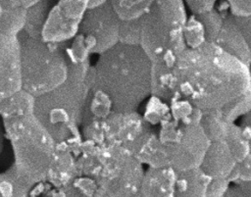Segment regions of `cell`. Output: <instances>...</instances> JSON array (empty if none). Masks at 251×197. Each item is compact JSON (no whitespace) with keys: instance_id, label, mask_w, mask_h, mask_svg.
Returning <instances> with one entry per match:
<instances>
[{"instance_id":"cell-1","label":"cell","mask_w":251,"mask_h":197,"mask_svg":"<svg viewBox=\"0 0 251 197\" xmlns=\"http://www.w3.org/2000/svg\"><path fill=\"white\" fill-rule=\"evenodd\" d=\"M179 98L220 110L251 86V67L214 42L186 48L173 64Z\"/></svg>"},{"instance_id":"cell-2","label":"cell","mask_w":251,"mask_h":197,"mask_svg":"<svg viewBox=\"0 0 251 197\" xmlns=\"http://www.w3.org/2000/svg\"><path fill=\"white\" fill-rule=\"evenodd\" d=\"M92 68V86L109 97L113 112L136 111L151 96L152 62L140 45L118 43L99 55Z\"/></svg>"},{"instance_id":"cell-3","label":"cell","mask_w":251,"mask_h":197,"mask_svg":"<svg viewBox=\"0 0 251 197\" xmlns=\"http://www.w3.org/2000/svg\"><path fill=\"white\" fill-rule=\"evenodd\" d=\"M67 80L57 88L35 98L34 115L55 139L77 153L83 140L79 132L85 101L93 85L90 64L68 65Z\"/></svg>"},{"instance_id":"cell-4","label":"cell","mask_w":251,"mask_h":197,"mask_svg":"<svg viewBox=\"0 0 251 197\" xmlns=\"http://www.w3.org/2000/svg\"><path fill=\"white\" fill-rule=\"evenodd\" d=\"M78 175L96 180L109 197H130L140 190L143 165L125 146L83 139L76 154Z\"/></svg>"},{"instance_id":"cell-5","label":"cell","mask_w":251,"mask_h":197,"mask_svg":"<svg viewBox=\"0 0 251 197\" xmlns=\"http://www.w3.org/2000/svg\"><path fill=\"white\" fill-rule=\"evenodd\" d=\"M187 20L183 0H157L140 18V46L152 63L174 64L187 48L184 38Z\"/></svg>"},{"instance_id":"cell-6","label":"cell","mask_w":251,"mask_h":197,"mask_svg":"<svg viewBox=\"0 0 251 197\" xmlns=\"http://www.w3.org/2000/svg\"><path fill=\"white\" fill-rule=\"evenodd\" d=\"M14 155L12 164L29 187L44 181L56 152V141L35 115L4 122Z\"/></svg>"},{"instance_id":"cell-7","label":"cell","mask_w":251,"mask_h":197,"mask_svg":"<svg viewBox=\"0 0 251 197\" xmlns=\"http://www.w3.org/2000/svg\"><path fill=\"white\" fill-rule=\"evenodd\" d=\"M23 88L38 97L63 84L69 74L68 62L61 44L42 38L19 35Z\"/></svg>"},{"instance_id":"cell-8","label":"cell","mask_w":251,"mask_h":197,"mask_svg":"<svg viewBox=\"0 0 251 197\" xmlns=\"http://www.w3.org/2000/svg\"><path fill=\"white\" fill-rule=\"evenodd\" d=\"M158 133L172 168L185 171L201 167L211 144L201 123H184L171 118L160 125Z\"/></svg>"},{"instance_id":"cell-9","label":"cell","mask_w":251,"mask_h":197,"mask_svg":"<svg viewBox=\"0 0 251 197\" xmlns=\"http://www.w3.org/2000/svg\"><path fill=\"white\" fill-rule=\"evenodd\" d=\"M82 125V137L101 144H117L128 148L149 126L137 111L111 112L106 118Z\"/></svg>"},{"instance_id":"cell-10","label":"cell","mask_w":251,"mask_h":197,"mask_svg":"<svg viewBox=\"0 0 251 197\" xmlns=\"http://www.w3.org/2000/svg\"><path fill=\"white\" fill-rule=\"evenodd\" d=\"M121 22L109 1L101 6L87 9L78 34L83 38L90 54L101 55L119 43Z\"/></svg>"},{"instance_id":"cell-11","label":"cell","mask_w":251,"mask_h":197,"mask_svg":"<svg viewBox=\"0 0 251 197\" xmlns=\"http://www.w3.org/2000/svg\"><path fill=\"white\" fill-rule=\"evenodd\" d=\"M89 0H61L52 7L41 38L53 44L72 40L79 30Z\"/></svg>"},{"instance_id":"cell-12","label":"cell","mask_w":251,"mask_h":197,"mask_svg":"<svg viewBox=\"0 0 251 197\" xmlns=\"http://www.w3.org/2000/svg\"><path fill=\"white\" fill-rule=\"evenodd\" d=\"M22 88L19 36L0 32V102Z\"/></svg>"},{"instance_id":"cell-13","label":"cell","mask_w":251,"mask_h":197,"mask_svg":"<svg viewBox=\"0 0 251 197\" xmlns=\"http://www.w3.org/2000/svg\"><path fill=\"white\" fill-rule=\"evenodd\" d=\"M127 149L142 165H146L148 168L170 166L159 133L151 125Z\"/></svg>"},{"instance_id":"cell-14","label":"cell","mask_w":251,"mask_h":197,"mask_svg":"<svg viewBox=\"0 0 251 197\" xmlns=\"http://www.w3.org/2000/svg\"><path fill=\"white\" fill-rule=\"evenodd\" d=\"M214 43L251 67L249 43L235 18L229 13L226 14L224 24Z\"/></svg>"},{"instance_id":"cell-15","label":"cell","mask_w":251,"mask_h":197,"mask_svg":"<svg viewBox=\"0 0 251 197\" xmlns=\"http://www.w3.org/2000/svg\"><path fill=\"white\" fill-rule=\"evenodd\" d=\"M237 164L226 140L211 142L203 162L202 170L212 178H226L233 172Z\"/></svg>"},{"instance_id":"cell-16","label":"cell","mask_w":251,"mask_h":197,"mask_svg":"<svg viewBox=\"0 0 251 197\" xmlns=\"http://www.w3.org/2000/svg\"><path fill=\"white\" fill-rule=\"evenodd\" d=\"M76 176H78V171L75 153L66 146L57 145L45 180L56 187L65 188Z\"/></svg>"},{"instance_id":"cell-17","label":"cell","mask_w":251,"mask_h":197,"mask_svg":"<svg viewBox=\"0 0 251 197\" xmlns=\"http://www.w3.org/2000/svg\"><path fill=\"white\" fill-rule=\"evenodd\" d=\"M176 170L168 166L147 168L140 191L144 197H175Z\"/></svg>"},{"instance_id":"cell-18","label":"cell","mask_w":251,"mask_h":197,"mask_svg":"<svg viewBox=\"0 0 251 197\" xmlns=\"http://www.w3.org/2000/svg\"><path fill=\"white\" fill-rule=\"evenodd\" d=\"M212 179L201 167L176 171L175 197H207Z\"/></svg>"},{"instance_id":"cell-19","label":"cell","mask_w":251,"mask_h":197,"mask_svg":"<svg viewBox=\"0 0 251 197\" xmlns=\"http://www.w3.org/2000/svg\"><path fill=\"white\" fill-rule=\"evenodd\" d=\"M151 96L158 97L169 104L179 98L173 64L152 63Z\"/></svg>"},{"instance_id":"cell-20","label":"cell","mask_w":251,"mask_h":197,"mask_svg":"<svg viewBox=\"0 0 251 197\" xmlns=\"http://www.w3.org/2000/svg\"><path fill=\"white\" fill-rule=\"evenodd\" d=\"M35 96L22 88L0 102V116L10 122L34 115Z\"/></svg>"},{"instance_id":"cell-21","label":"cell","mask_w":251,"mask_h":197,"mask_svg":"<svg viewBox=\"0 0 251 197\" xmlns=\"http://www.w3.org/2000/svg\"><path fill=\"white\" fill-rule=\"evenodd\" d=\"M51 1L41 0L26 10V20L23 32L28 37L41 38L42 31L51 11Z\"/></svg>"},{"instance_id":"cell-22","label":"cell","mask_w":251,"mask_h":197,"mask_svg":"<svg viewBox=\"0 0 251 197\" xmlns=\"http://www.w3.org/2000/svg\"><path fill=\"white\" fill-rule=\"evenodd\" d=\"M230 123L224 118L221 110L203 112L201 124L211 142L226 140Z\"/></svg>"},{"instance_id":"cell-23","label":"cell","mask_w":251,"mask_h":197,"mask_svg":"<svg viewBox=\"0 0 251 197\" xmlns=\"http://www.w3.org/2000/svg\"><path fill=\"white\" fill-rule=\"evenodd\" d=\"M0 32L18 36L23 32L25 20L26 9L22 7H1Z\"/></svg>"},{"instance_id":"cell-24","label":"cell","mask_w":251,"mask_h":197,"mask_svg":"<svg viewBox=\"0 0 251 197\" xmlns=\"http://www.w3.org/2000/svg\"><path fill=\"white\" fill-rule=\"evenodd\" d=\"M30 188L21 179L13 165L0 172V197H28Z\"/></svg>"},{"instance_id":"cell-25","label":"cell","mask_w":251,"mask_h":197,"mask_svg":"<svg viewBox=\"0 0 251 197\" xmlns=\"http://www.w3.org/2000/svg\"><path fill=\"white\" fill-rule=\"evenodd\" d=\"M122 21L141 18L157 0H108Z\"/></svg>"},{"instance_id":"cell-26","label":"cell","mask_w":251,"mask_h":197,"mask_svg":"<svg viewBox=\"0 0 251 197\" xmlns=\"http://www.w3.org/2000/svg\"><path fill=\"white\" fill-rule=\"evenodd\" d=\"M65 189L69 197H109L96 180L84 175L76 176Z\"/></svg>"},{"instance_id":"cell-27","label":"cell","mask_w":251,"mask_h":197,"mask_svg":"<svg viewBox=\"0 0 251 197\" xmlns=\"http://www.w3.org/2000/svg\"><path fill=\"white\" fill-rule=\"evenodd\" d=\"M172 119L184 123H201L203 111L183 98H177L170 103Z\"/></svg>"},{"instance_id":"cell-28","label":"cell","mask_w":251,"mask_h":197,"mask_svg":"<svg viewBox=\"0 0 251 197\" xmlns=\"http://www.w3.org/2000/svg\"><path fill=\"white\" fill-rule=\"evenodd\" d=\"M220 110L226 121L230 123L238 122L242 117L251 112V86L243 94Z\"/></svg>"},{"instance_id":"cell-29","label":"cell","mask_w":251,"mask_h":197,"mask_svg":"<svg viewBox=\"0 0 251 197\" xmlns=\"http://www.w3.org/2000/svg\"><path fill=\"white\" fill-rule=\"evenodd\" d=\"M143 118L151 126L161 125L172 118L170 104L158 97L150 96Z\"/></svg>"},{"instance_id":"cell-30","label":"cell","mask_w":251,"mask_h":197,"mask_svg":"<svg viewBox=\"0 0 251 197\" xmlns=\"http://www.w3.org/2000/svg\"><path fill=\"white\" fill-rule=\"evenodd\" d=\"M226 141L227 142L237 163L241 162L251 153L249 142L245 138L239 124L236 123H230Z\"/></svg>"},{"instance_id":"cell-31","label":"cell","mask_w":251,"mask_h":197,"mask_svg":"<svg viewBox=\"0 0 251 197\" xmlns=\"http://www.w3.org/2000/svg\"><path fill=\"white\" fill-rule=\"evenodd\" d=\"M203 24L207 42H215L222 25L224 24L225 16L216 8L205 13L196 14Z\"/></svg>"},{"instance_id":"cell-32","label":"cell","mask_w":251,"mask_h":197,"mask_svg":"<svg viewBox=\"0 0 251 197\" xmlns=\"http://www.w3.org/2000/svg\"><path fill=\"white\" fill-rule=\"evenodd\" d=\"M184 38L187 48H196L207 42L203 24L196 14L188 16L184 29Z\"/></svg>"},{"instance_id":"cell-33","label":"cell","mask_w":251,"mask_h":197,"mask_svg":"<svg viewBox=\"0 0 251 197\" xmlns=\"http://www.w3.org/2000/svg\"><path fill=\"white\" fill-rule=\"evenodd\" d=\"M141 40L140 18L129 21H122L119 31V43L138 46Z\"/></svg>"},{"instance_id":"cell-34","label":"cell","mask_w":251,"mask_h":197,"mask_svg":"<svg viewBox=\"0 0 251 197\" xmlns=\"http://www.w3.org/2000/svg\"><path fill=\"white\" fill-rule=\"evenodd\" d=\"M28 197H69V195L65 188L56 187L44 180L30 188Z\"/></svg>"},{"instance_id":"cell-35","label":"cell","mask_w":251,"mask_h":197,"mask_svg":"<svg viewBox=\"0 0 251 197\" xmlns=\"http://www.w3.org/2000/svg\"><path fill=\"white\" fill-rule=\"evenodd\" d=\"M228 181L233 184H238L242 182H251V153L238 162L228 177Z\"/></svg>"},{"instance_id":"cell-36","label":"cell","mask_w":251,"mask_h":197,"mask_svg":"<svg viewBox=\"0 0 251 197\" xmlns=\"http://www.w3.org/2000/svg\"><path fill=\"white\" fill-rule=\"evenodd\" d=\"M228 13L236 18L251 19V0H225Z\"/></svg>"},{"instance_id":"cell-37","label":"cell","mask_w":251,"mask_h":197,"mask_svg":"<svg viewBox=\"0 0 251 197\" xmlns=\"http://www.w3.org/2000/svg\"><path fill=\"white\" fill-rule=\"evenodd\" d=\"M192 14H201L216 8L219 0H183Z\"/></svg>"},{"instance_id":"cell-38","label":"cell","mask_w":251,"mask_h":197,"mask_svg":"<svg viewBox=\"0 0 251 197\" xmlns=\"http://www.w3.org/2000/svg\"><path fill=\"white\" fill-rule=\"evenodd\" d=\"M230 184L226 178H213L208 187L207 197H224Z\"/></svg>"},{"instance_id":"cell-39","label":"cell","mask_w":251,"mask_h":197,"mask_svg":"<svg viewBox=\"0 0 251 197\" xmlns=\"http://www.w3.org/2000/svg\"><path fill=\"white\" fill-rule=\"evenodd\" d=\"M238 124H239L245 138L249 142L250 149H251V112H249L247 115L242 117L238 121Z\"/></svg>"},{"instance_id":"cell-40","label":"cell","mask_w":251,"mask_h":197,"mask_svg":"<svg viewBox=\"0 0 251 197\" xmlns=\"http://www.w3.org/2000/svg\"><path fill=\"white\" fill-rule=\"evenodd\" d=\"M234 17V16H233ZM237 24L239 25L240 28L242 29L248 43L250 46V50H251V19L248 18H236L234 17Z\"/></svg>"},{"instance_id":"cell-41","label":"cell","mask_w":251,"mask_h":197,"mask_svg":"<svg viewBox=\"0 0 251 197\" xmlns=\"http://www.w3.org/2000/svg\"><path fill=\"white\" fill-rule=\"evenodd\" d=\"M224 197H247L244 192L236 184L230 185Z\"/></svg>"},{"instance_id":"cell-42","label":"cell","mask_w":251,"mask_h":197,"mask_svg":"<svg viewBox=\"0 0 251 197\" xmlns=\"http://www.w3.org/2000/svg\"><path fill=\"white\" fill-rule=\"evenodd\" d=\"M108 0H89L88 2V9H92L98 6H101L105 3H107Z\"/></svg>"},{"instance_id":"cell-43","label":"cell","mask_w":251,"mask_h":197,"mask_svg":"<svg viewBox=\"0 0 251 197\" xmlns=\"http://www.w3.org/2000/svg\"><path fill=\"white\" fill-rule=\"evenodd\" d=\"M130 197H144V196H143V194L141 193V191L139 190L137 193H135L134 195H132V196H130Z\"/></svg>"},{"instance_id":"cell-44","label":"cell","mask_w":251,"mask_h":197,"mask_svg":"<svg viewBox=\"0 0 251 197\" xmlns=\"http://www.w3.org/2000/svg\"><path fill=\"white\" fill-rule=\"evenodd\" d=\"M1 11H2V10H1V6H0V16H1Z\"/></svg>"},{"instance_id":"cell-45","label":"cell","mask_w":251,"mask_h":197,"mask_svg":"<svg viewBox=\"0 0 251 197\" xmlns=\"http://www.w3.org/2000/svg\"><path fill=\"white\" fill-rule=\"evenodd\" d=\"M0 151H1V144H0Z\"/></svg>"}]
</instances>
